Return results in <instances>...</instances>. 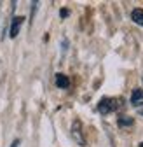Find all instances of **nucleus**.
<instances>
[{
	"label": "nucleus",
	"mask_w": 143,
	"mask_h": 147,
	"mask_svg": "<svg viewBox=\"0 0 143 147\" xmlns=\"http://www.w3.org/2000/svg\"><path fill=\"white\" fill-rule=\"evenodd\" d=\"M119 102L120 100H117V98H101L100 103H98V110L101 114H110L114 110H117Z\"/></svg>",
	"instance_id": "1"
},
{
	"label": "nucleus",
	"mask_w": 143,
	"mask_h": 147,
	"mask_svg": "<svg viewBox=\"0 0 143 147\" xmlns=\"http://www.w3.org/2000/svg\"><path fill=\"white\" fill-rule=\"evenodd\" d=\"M72 137L77 140L79 145H86V138L82 135V123L80 121H74V124H72Z\"/></svg>",
	"instance_id": "2"
},
{
	"label": "nucleus",
	"mask_w": 143,
	"mask_h": 147,
	"mask_svg": "<svg viewBox=\"0 0 143 147\" xmlns=\"http://www.w3.org/2000/svg\"><path fill=\"white\" fill-rule=\"evenodd\" d=\"M23 21H25L23 16H14V18H12V25H11V37H12V39H14V37H17Z\"/></svg>",
	"instance_id": "3"
},
{
	"label": "nucleus",
	"mask_w": 143,
	"mask_h": 147,
	"mask_svg": "<svg viewBox=\"0 0 143 147\" xmlns=\"http://www.w3.org/2000/svg\"><path fill=\"white\" fill-rule=\"evenodd\" d=\"M56 86L59 89H66L70 86V79L68 76H65V74H56Z\"/></svg>",
	"instance_id": "4"
},
{
	"label": "nucleus",
	"mask_w": 143,
	"mask_h": 147,
	"mask_svg": "<svg viewBox=\"0 0 143 147\" xmlns=\"http://www.w3.org/2000/svg\"><path fill=\"white\" fill-rule=\"evenodd\" d=\"M131 103L134 107H138L140 103H143V89H133V95H131Z\"/></svg>",
	"instance_id": "5"
},
{
	"label": "nucleus",
	"mask_w": 143,
	"mask_h": 147,
	"mask_svg": "<svg viewBox=\"0 0 143 147\" xmlns=\"http://www.w3.org/2000/svg\"><path fill=\"white\" fill-rule=\"evenodd\" d=\"M131 20L136 23V25H140V26H143V9H133V12H131Z\"/></svg>",
	"instance_id": "6"
},
{
	"label": "nucleus",
	"mask_w": 143,
	"mask_h": 147,
	"mask_svg": "<svg viewBox=\"0 0 143 147\" xmlns=\"http://www.w3.org/2000/svg\"><path fill=\"white\" fill-rule=\"evenodd\" d=\"M117 123H119V126H133L134 121H133V117H129V116H120Z\"/></svg>",
	"instance_id": "7"
},
{
	"label": "nucleus",
	"mask_w": 143,
	"mask_h": 147,
	"mask_svg": "<svg viewBox=\"0 0 143 147\" xmlns=\"http://www.w3.org/2000/svg\"><path fill=\"white\" fill-rule=\"evenodd\" d=\"M136 110H138V114H140V116H143V103H140V105L136 107Z\"/></svg>",
	"instance_id": "8"
},
{
	"label": "nucleus",
	"mask_w": 143,
	"mask_h": 147,
	"mask_svg": "<svg viewBox=\"0 0 143 147\" xmlns=\"http://www.w3.org/2000/svg\"><path fill=\"white\" fill-rule=\"evenodd\" d=\"M59 14H61V18H66V16H68V11H66V9H61Z\"/></svg>",
	"instance_id": "9"
},
{
	"label": "nucleus",
	"mask_w": 143,
	"mask_h": 147,
	"mask_svg": "<svg viewBox=\"0 0 143 147\" xmlns=\"http://www.w3.org/2000/svg\"><path fill=\"white\" fill-rule=\"evenodd\" d=\"M17 145H19V142H17V140H14V142H12V145H11V147H17Z\"/></svg>",
	"instance_id": "10"
},
{
	"label": "nucleus",
	"mask_w": 143,
	"mask_h": 147,
	"mask_svg": "<svg viewBox=\"0 0 143 147\" xmlns=\"http://www.w3.org/2000/svg\"><path fill=\"white\" fill-rule=\"evenodd\" d=\"M140 147H143V142H141V144H140Z\"/></svg>",
	"instance_id": "11"
}]
</instances>
